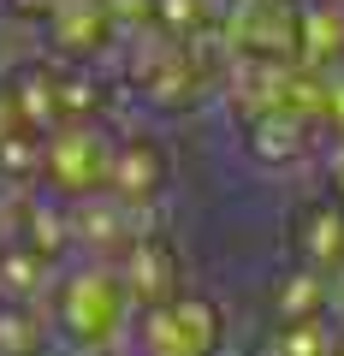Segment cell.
Instances as JSON below:
<instances>
[{"label":"cell","instance_id":"1","mask_svg":"<svg viewBox=\"0 0 344 356\" xmlns=\"http://www.w3.org/2000/svg\"><path fill=\"white\" fill-rule=\"evenodd\" d=\"M48 327L54 344L72 356H107L119 344H131V327H137V297H131L125 273L101 255H90L83 267L60 273L48 303Z\"/></svg>","mask_w":344,"mask_h":356},{"label":"cell","instance_id":"2","mask_svg":"<svg viewBox=\"0 0 344 356\" xmlns=\"http://www.w3.org/2000/svg\"><path fill=\"white\" fill-rule=\"evenodd\" d=\"M220 339H226L220 309L190 291H172L166 303L137 309V327H131L137 356H220Z\"/></svg>","mask_w":344,"mask_h":356},{"label":"cell","instance_id":"3","mask_svg":"<svg viewBox=\"0 0 344 356\" xmlns=\"http://www.w3.org/2000/svg\"><path fill=\"white\" fill-rule=\"evenodd\" d=\"M113 161H119V149L101 137V125L72 119V125L42 149V178H48L54 191H65V196H95V191L113 184Z\"/></svg>","mask_w":344,"mask_h":356},{"label":"cell","instance_id":"4","mask_svg":"<svg viewBox=\"0 0 344 356\" xmlns=\"http://www.w3.org/2000/svg\"><path fill=\"white\" fill-rule=\"evenodd\" d=\"M297 261L315 273H344V202H315L297 220Z\"/></svg>","mask_w":344,"mask_h":356},{"label":"cell","instance_id":"5","mask_svg":"<svg viewBox=\"0 0 344 356\" xmlns=\"http://www.w3.org/2000/svg\"><path fill=\"white\" fill-rule=\"evenodd\" d=\"M332 344H338V327L327 315H309V321H273L255 356H332Z\"/></svg>","mask_w":344,"mask_h":356},{"label":"cell","instance_id":"6","mask_svg":"<svg viewBox=\"0 0 344 356\" xmlns=\"http://www.w3.org/2000/svg\"><path fill=\"white\" fill-rule=\"evenodd\" d=\"M154 184H166L161 154H154V149H119V161H113V191H119V202H142Z\"/></svg>","mask_w":344,"mask_h":356},{"label":"cell","instance_id":"7","mask_svg":"<svg viewBox=\"0 0 344 356\" xmlns=\"http://www.w3.org/2000/svg\"><path fill=\"white\" fill-rule=\"evenodd\" d=\"M48 332L36 309H0V356H48Z\"/></svg>","mask_w":344,"mask_h":356},{"label":"cell","instance_id":"8","mask_svg":"<svg viewBox=\"0 0 344 356\" xmlns=\"http://www.w3.org/2000/svg\"><path fill=\"white\" fill-rule=\"evenodd\" d=\"M107 356H137V350H131V344H119V350H107Z\"/></svg>","mask_w":344,"mask_h":356},{"label":"cell","instance_id":"9","mask_svg":"<svg viewBox=\"0 0 344 356\" xmlns=\"http://www.w3.org/2000/svg\"><path fill=\"white\" fill-rule=\"evenodd\" d=\"M48 356H72V350H48Z\"/></svg>","mask_w":344,"mask_h":356},{"label":"cell","instance_id":"10","mask_svg":"<svg viewBox=\"0 0 344 356\" xmlns=\"http://www.w3.org/2000/svg\"><path fill=\"white\" fill-rule=\"evenodd\" d=\"M338 6H344V0H338Z\"/></svg>","mask_w":344,"mask_h":356}]
</instances>
